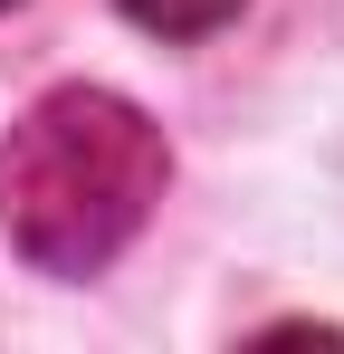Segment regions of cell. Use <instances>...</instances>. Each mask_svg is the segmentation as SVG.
<instances>
[{
  "label": "cell",
  "mask_w": 344,
  "mask_h": 354,
  "mask_svg": "<svg viewBox=\"0 0 344 354\" xmlns=\"http://www.w3.org/2000/svg\"><path fill=\"white\" fill-rule=\"evenodd\" d=\"M172 182L163 124L115 86H48L0 144V230L48 278H96Z\"/></svg>",
  "instance_id": "6da1fadb"
},
{
  "label": "cell",
  "mask_w": 344,
  "mask_h": 354,
  "mask_svg": "<svg viewBox=\"0 0 344 354\" xmlns=\"http://www.w3.org/2000/svg\"><path fill=\"white\" fill-rule=\"evenodd\" d=\"M249 0H124V19L134 29H153V39H211V29H229Z\"/></svg>",
  "instance_id": "7a4b0ae2"
},
{
  "label": "cell",
  "mask_w": 344,
  "mask_h": 354,
  "mask_svg": "<svg viewBox=\"0 0 344 354\" xmlns=\"http://www.w3.org/2000/svg\"><path fill=\"white\" fill-rule=\"evenodd\" d=\"M0 10H10V0H0Z\"/></svg>",
  "instance_id": "3957f363"
}]
</instances>
